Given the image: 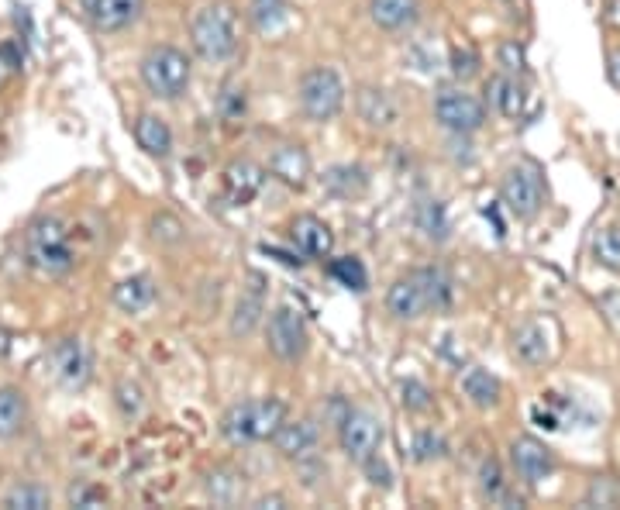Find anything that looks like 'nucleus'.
<instances>
[{"mask_svg":"<svg viewBox=\"0 0 620 510\" xmlns=\"http://www.w3.org/2000/svg\"><path fill=\"white\" fill-rule=\"evenodd\" d=\"M452 304V280L445 269H414V273L400 276L386 293V307L397 321H417L431 311H445Z\"/></svg>","mask_w":620,"mask_h":510,"instance_id":"1","label":"nucleus"},{"mask_svg":"<svg viewBox=\"0 0 620 510\" xmlns=\"http://www.w3.org/2000/svg\"><path fill=\"white\" fill-rule=\"evenodd\" d=\"M190 42L200 59L224 63L238 49V14L228 0H211L190 21Z\"/></svg>","mask_w":620,"mask_h":510,"instance_id":"2","label":"nucleus"},{"mask_svg":"<svg viewBox=\"0 0 620 510\" xmlns=\"http://www.w3.org/2000/svg\"><path fill=\"white\" fill-rule=\"evenodd\" d=\"M286 421V404L276 397L266 400H238L231 404L221 417V435L231 445H259L279 431V424Z\"/></svg>","mask_w":620,"mask_h":510,"instance_id":"3","label":"nucleus"},{"mask_svg":"<svg viewBox=\"0 0 620 510\" xmlns=\"http://www.w3.org/2000/svg\"><path fill=\"white\" fill-rule=\"evenodd\" d=\"M138 73H142L145 90L159 100H180L186 90H190V80H193L190 59H186V52L176 49V45H155V49H149L142 66H138Z\"/></svg>","mask_w":620,"mask_h":510,"instance_id":"4","label":"nucleus"},{"mask_svg":"<svg viewBox=\"0 0 620 510\" xmlns=\"http://www.w3.org/2000/svg\"><path fill=\"white\" fill-rule=\"evenodd\" d=\"M25 252L28 262L45 276H62L73 269L76 252H73V238H69V228L59 218H42L28 228L25 238Z\"/></svg>","mask_w":620,"mask_h":510,"instance_id":"5","label":"nucleus"},{"mask_svg":"<svg viewBox=\"0 0 620 510\" xmlns=\"http://www.w3.org/2000/svg\"><path fill=\"white\" fill-rule=\"evenodd\" d=\"M297 97H300V111L310 121L324 125V121L338 118L341 107H345V83H341V76L331 66H314L300 76Z\"/></svg>","mask_w":620,"mask_h":510,"instance_id":"6","label":"nucleus"},{"mask_svg":"<svg viewBox=\"0 0 620 510\" xmlns=\"http://www.w3.org/2000/svg\"><path fill=\"white\" fill-rule=\"evenodd\" d=\"M266 342H269V352H273L276 359H283V362L304 359V352L310 345L304 314L293 311L290 304H279L266 318Z\"/></svg>","mask_w":620,"mask_h":510,"instance_id":"7","label":"nucleus"},{"mask_svg":"<svg viewBox=\"0 0 620 510\" xmlns=\"http://www.w3.org/2000/svg\"><path fill=\"white\" fill-rule=\"evenodd\" d=\"M338 445L348 459L366 466L372 455H379V445H383V424H379L369 411H352V407H348V411L338 417Z\"/></svg>","mask_w":620,"mask_h":510,"instance_id":"8","label":"nucleus"},{"mask_svg":"<svg viewBox=\"0 0 620 510\" xmlns=\"http://www.w3.org/2000/svg\"><path fill=\"white\" fill-rule=\"evenodd\" d=\"M434 118L445 131L452 135H472L486 125V104L476 94H465V90L445 87L434 100Z\"/></svg>","mask_w":620,"mask_h":510,"instance_id":"9","label":"nucleus"},{"mask_svg":"<svg viewBox=\"0 0 620 510\" xmlns=\"http://www.w3.org/2000/svg\"><path fill=\"white\" fill-rule=\"evenodd\" d=\"M500 197L507 204V211L521 221H531L534 214L545 204V187H541V176L534 166H510L507 176L500 183Z\"/></svg>","mask_w":620,"mask_h":510,"instance_id":"10","label":"nucleus"},{"mask_svg":"<svg viewBox=\"0 0 620 510\" xmlns=\"http://www.w3.org/2000/svg\"><path fill=\"white\" fill-rule=\"evenodd\" d=\"M52 373L66 390H83L90 380V355L80 338H62L52 349Z\"/></svg>","mask_w":620,"mask_h":510,"instance_id":"11","label":"nucleus"},{"mask_svg":"<svg viewBox=\"0 0 620 510\" xmlns=\"http://www.w3.org/2000/svg\"><path fill=\"white\" fill-rule=\"evenodd\" d=\"M510 462H514L517 476H521L524 483H541V479H548L555 469L552 448L531 435L514 438V445H510Z\"/></svg>","mask_w":620,"mask_h":510,"instance_id":"12","label":"nucleus"},{"mask_svg":"<svg viewBox=\"0 0 620 510\" xmlns=\"http://www.w3.org/2000/svg\"><path fill=\"white\" fill-rule=\"evenodd\" d=\"M290 242L307 259H328L331 249H335V235L317 214H297L290 221Z\"/></svg>","mask_w":620,"mask_h":510,"instance_id":"13","label":"nucleus"},{"mask_svg":"<svg viewBox=\"0 0 620 510\" xmlns=\"http://www.w3.org/2000/svg\"><path fill=\"white\" fill-rule=\"evenodd\" d=\"M269 169L255 166L252 159H235L228 169H224V197H228L231 207H245L259 197L262 183H266Z\"/></svg>","mask_w":620,"mask_h":510,"instance_id":"14","label":"nucleus"},{"mask_svg":"<svg viewBox=\"0 0 620 510\" xmlns=\"http://www.w3.org/2000/svg\"><path fill=\"white\" fill-rule=\"evenodd\" d=\"M269 176H276L279 183L293 190H304L310 180V156L304 152V145L297 142H283L269 152Z\"/></svg>","mask_w":620,"mask_h":510,"instance_id":"15","label":"nucleus"},{"mask_svg":"<svg viewBox=\"0 0 620 510\" xmlns=\"http://www.w3.org/2000/svg\"><path fill=\"white\" fill-rule=\"evenodd\" d=\"M145 11V0H90V21L97 32L114 35L131 28Z\"/></svg>","mask_w":620,"mask_h":510,"instance_id":"16","label":"nucleus"},{"mask_svg":"<svg viewBox=\"0 0 620 510\" xmlns=\"http://www.w3.org/2000/svg\"><path fill=\"white\" fill-rule=\"evenodd\" d=\"M273 445H276V452L283 455V459H310L314 455V448H317V428H314V421H290L286 417L283 424H279V431L273 435Z\"/></svg>","mask_w":620,"mask_h":510,"instance_id":"17","label":"nucleus"},{"mask_svg":"<svg viewBox=\"0 0 620 510\" xmlns=\"http://www.w3.org/2000/svg\"><path fill=\"white\" fill-rule=\"evenodd\" d=\"M369 18L379 32H403L421 18V0H372Z\"/></svg>","mask_w":620,"mask_h":510,"instance_id":"18","label":"nucleus"},{"mask_svg":"<svg viewBox=\"0 0 620 510\" xmlns=\"http://www.w3.org/2000/svg\"><path fill=\"white\" fill-rule=\"evenodd\" d=\"M486 104L493 107L503 118H517L524 111V90L517 83V76L510 73H496L486 80Z\"/></svg>","mask_w":620,"mask_h":510,"instance_id":"19","label":"nucleus"},{"mask_svg":"<svg viewBox=\"0 0 620 510\" xmlns=\"http://www.w3.org/2000/svg\"><path fill=\"white\" fill-rule=\"evenodd\" d=\"M135 142L142 152H149L155 159H166L173 152V131H169L166 121L159 114H142L135 121Z\"/></svg>","mask_w":620,"mask_h":510,"instance_id":"20","label":"nucleus"},{"mask_svg":"<svg viewBox=\"0 0 620 510\" xmlns=\"http://www.w3.org/2000/svg\"><path fill=\"white\" fill-rule=\"evenodd\" d=\"M514 352L517 359L527 362V366H541L548 359V331L541 321H527L524 328L514 331Z\"/></svg>","mask_w":620,"mask_h":510,"instance_id":"21","label":"nucleus"},{"mask_svg":"<svg viewBox=\"0 0 620 510\" xmlns=\"http://www.w3.org/2000/svg\"><path fill=\"white\" fill-rule=\"evenodd\" d=\"M114 304L121 307L124 314H142L155 304V287L149 276H128L114 287Z\"/></svg>","mask_w":620,"mask_h":510,"instance_id":"22","label":"nucleus"},{"mask_svg":"<svg viewBox=\"0 0 620 510\" xmlns=\"http://www.w3.org/2000/svg\"><path fill=\"white\" fill-rule=\"evenodd\" d=\"M28 421V400L18 386H0V442L14 438Z\"/></svg>","mask_w":620,"mask_h":510,"instance_id":"23","label":"nucleus"},{"mask_svg":"<svg viewBox=\"0 0 620 510\" xmlns=\"http://www.w3.org/2000/svg\"><path fill=\"white\" fill-rule=\"evenodd\" d=\"M262 314H266V300H262V287H252L238 297L235 314H231V335L235 338H248L255 328H259Z\"/></svg>","mask_w":620,"mask_h":510,"instance_id":"24","label":"nucleus"},{"mask_svg":"<svg viewBox=\"0 0 620 510\" xmlns=\"http://www.w3.org/2000/svg\"><path fill=\"white\" fill-rule=\"evenodd\" d=\"M462 393L469 397V404H476V407H496V404H500L503 386H500V380H496V376L490 373V369L472 366L469 373L462 376Z\"/></svg>","mask_w":620,"mask_h":510,"instance_id":"25","label":"nucleus"},{"mask_svg":"<svg viewBox=\"0 0 620 510\" xmlns=\"http://www.w3.org/2000/svg\"><path fill=\"white\" fill-rule=\"evenodd\" d=\"M359 114L372 128H390L393 121H397V107H393V100L386 97L383 90H372V87L359 90Z\"/></svg>","mask_w":620,"mask_h":510,"instance_id":"26","label":"nucleus"},{"mask_svg":"<svg viewBox=\"0 0 620 510\" xmlns=\"http://www.w3.org/2000/svg\"><path fill=\"white\" fill-rule=\"evenodd\" d=\"M324 190L335 193L341 200H352L359 197V193H366V173H362L359 166H335L328 169V173L321 176Z\"/></svg>","mask_w":620,"mask_h":510,"instance_id":"27","label":"nucleus"},{"mask_svg":"<svg viewBox=\"0 0 620 510\" xmlns=\"http://www.w3.org/2000/svg\"><path fill=\"white\" fill-rule=\"evenodd\" d=\"M248 14H252V25L262 35H273L290 21V0H252Z\"/></svg>","mask_w":620,"mask_h":510,"instance_id":"28","label":"nucleus"},{"mask_svg":"<svg viewBox=\"0 0 620 510\" xmlns=\"http://www.w3.org/2000/svg\"><path fill=\"white\" fill-rule=\"evenodd\" d=\"M328 273L335 276L341 287H348V290H355V293H362V290L369 287L366 266H362V259H355V255H341V259H331Z\"/></svg>","mask_w":620,"mask_h":510,"instance_id":"29","label":"nucleus"},{"mask_svg":"<svg viewBox=\"0 0 620 510\" xmlns=\"http://www.w3.org/2000/svg\"><path fill=\"white\" fill-rule=\"evenodd\" d=\"M448 66H452V76L455 80H476L479 69H483V56H479V49L472 42H462V45H452V52H448Z\"/></svg>","mask_w":620,"mask_h":510,"instance_id":"30","label":"nucleus"},{"mask_svg":"<svg viewBox=\"0 0 620 510\" xmlns=\"http://www.w3.org/2000/svg\"><path fill=\"white\" fill-rule=\"evenodd\" d=\"M207 493H211L217 504H235V500H242L245 483H242V476L231 473V469H214L211 479H207Z\"/></svg>","mask_w":620,"mask_h":510,"instance_id":"31","label":"nucleus"},{"mask_svg":"<svg viewBox=\"0 0 620 510\" xmlns=\"http://www.w3.org/2000/svg\"><path fill=\"white\" fill-rule=\"evenodd\" d=\"M49 504H52L49 490L38 483H18L4 497V507H11V510H45Z\"/></svg>","mask_w":620,"mask_h":510,"instance_id":"32","label":"nucleus"},{"mask_svg":"<svg viewBox=\"0 0 620 510\" xmlns=\"http://www.w3.org/2000/svg\"><path fill=\"white\" fill-rule=\"evenodd\" d=\"M593 255L603 269L610 273H620V228H603L600 235L593 238Z\"/></svg>","mask_w":620,"mask_h":510,"instance_id":"33","label":"nucleus"},{"mask_svg":"<svg viewBox=\"0 0 620 510\" xmlns=\"http://www.w3.org/2000/svg\"><path fill=\"white\" fill-rule=\"evenodd\" d=\"M479 490H483L486 500H503L507 497V479H503L500 462L490 459L483 462V473H479Z\"/></svg>","mask_w":620,"mask_h":510,"instance_id":"34","label":"nucleus"},{"mask_svg":"<svg viewBox=\"0 0 620 510\" xmlns=\"http://www.w3.org/2000/svg\"><path fill=\"white\" fill-rule=\"evenodd\" d=\"M410 452H414L417 462H434V459H441V455L448 452V445H445V438L434 435V431H417Z\"/></svg>","mask_w":620,"mask_h":510,"instance_id":"35","label":"nucleus"},{"mask_svg":"<svg viewBox=\"0 0 620 510\" xmlns=\"http://www.w3.org/2000/svg\"><path fill=\"white\" fill-rule=\"evenodd\" d=\"M114 400H118L121 417H128V421H131V417L142 414V404H145V400H142V390H138L135 383H128V380L118 383V390H114Z\"/></svg>","mask_w":620,"mask_h":510,"instance_id":"36","label":"nucleus"},{"mask_svg":"<svg viewBox=\"0 0 620 510\" xmlns=\"http://www.w3.org/2000/svg\"><path fill=\"white\" fill-rule=\"evenodd\" d=\"M417 221H421L424 235H431V238H445L448 224H445V211H441V204H434V200H428V204H421V211H417Z\"/></svg>","mask_w":620,"mask_h":510,"instance_id":"37","label":"nucleus"},{"mask_svg":"<svg viewBox=\"0 0 620 510\" xmlns=\"http://www.w3.org/2000/svg\"><path fill=\"white\" fill-rule=\"evenodd\" d=\"M496 63H500L503 73H510V76H521L524 69H527L524 49L517 42H503L500 49H496Z\"/></svg>","mask_w":620,"mask_h":510,"instance_id":"38","label":"nucleus"},{"mask_svg":"<svg viewBox=\"0 0 620 510\" xmlns=\"http://www.w3.org/2000/svg\"><path fill=\"white\" fill-rule=\"evenodd\" d=\"M183 235H186V228L173 214H155L152 218V238H159V242L173 245V242H183Z\"/></svg>","mask_w":620,"mask_h":510,"instance_id":"39","label":"nucleus"},{"mask_svg":"<svg viewBox=\"0 0 620 510\" xmlns=\"http://www.w3.org/2000/svg\"><path fill=\"white\" fill-rule=\"evenodd\" d=\"M403 407L407 411H428L431 407V390L421 380H403Z\"/></svg>","mask_w":620,"mask_h":510,"instance_id":"40","label":"nucleus"},{"mask_svg":"<svg viewBox=\"0 0 620 510\" xmlns=\"http://www.w3.org/2000/svg\"><path fill=\"white\" fill-rule=\"evenodd\" d=\"M221 114H224V121H242L245 118V90L242 87H224Z\"/></svg>","mask_w":620,"mask_h":510,"instance_id":"41","label":"nucleus"},{"mask_svg":"<svg viewBox=\"0 0 620 510\" xmlns=\"http://www.w3.org/2000/svg\"><path fill=\"white\" fill-rule=\"evenodd\" d=\"M366 473L372 476V483H376V486H390V469H386L383 462L376 459V455H372V459L366 462Z\"/></svg>","mask_w":620,"mask_h":510,"instance_id":"42","label":"nucleus"},{"mask_svg":"<svg viewBox=\"0 0 620 510\" xmlns=\"http://www.w3.org/2000/svg\"><path fill=\"white\" fill-rule=\"evenodd\" d=\"M69 500H73V504H80V507H97L100 504V493L97 490H73V493H69Z\"/></svg>","mask_w":620,"mask_h":510,"instance_id":"43","label":"nucleus"},{"mask_svg":"<svg viewBox=\"0 0 620 510\" xmlns=\"http://www.w3.org/2000/svg\"><path fill=\"white\" fill-rule=\"evenodd\" d=\"M534 421H538L541 424V428H548V431H552V428H558V417L552 414V411H545V407H534Z\"/></svg>","mask_w":620,"mask_h":510,"instance_id":"44","label":"nucleus"},{"mask_svg":"<svg viewBox=\"0 0 620 510\" xmlns=\"http://www.w3.org/2000/svg\"><path fill=\"white\" fill-rule=\"evenodd\" d=\"M11 69H14V63L4 56V49H0V90L7 87V80H11Z\"/></svg>","mask_w":620,"mask_h":510,"instance_id":"45","label":"nucleus"},{"mask_svg":"<svg viewBox=\"0 0 620 510\" xmlns=\"http://www.w3.org/2000/svg\"><path fill=\"white\" fill-rule=\"evenodd\" d=\"M607 21L614 28H620V0H610V7H607Z\"/></svg>","mask_w":620,"mask_h":510,"instance_id":"46","label":"nucleus"},{"mask_svg":"<svg viewBox=\"0 0 620 510\" xmlns=\"http://www.w3.org/2000/svg\"><path fill=\"white\" fill-rule=\"evenodd\" d=\"M610 63H614V80L620 83V49L614 52V56H610Z\"/></svg>","mask_w":620,"mask_h":510,"instance_id":"47","label":"nucleus"}]
</instances>
